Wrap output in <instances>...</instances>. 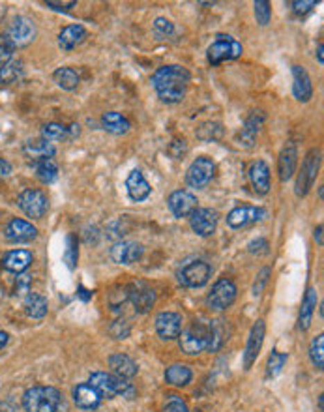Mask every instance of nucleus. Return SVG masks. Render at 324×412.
<instances>
[{"label": "nucleus", "mask_w": 324, "mask_h": 412, "mask_svg": "<svg viewBox=\"0 0 324 412\" xmlns=\"http://www.w3.org/2000/svg\"><path fill=\"white\" fill-rule=\"evenodd\" d=\"M25 313L31 318H44L49 311V304H47V298L42 296L37 293H28L25 298Z\"/></svg>", "instance_id": "473e14b6"}, {"label": "nucleus", "mask_w": 324, "mask_h": 412, "mask_svg": "<svg viewBox=\"0 0 324 412\" xmlns=\"http://www.w3.org/2000/svg\"><path fill=\"white\" fill-rule=\"evenodd\" d=\"M109 368H111L112 375H117V377L124 379V381L133 379L139 371L137 363L133 362L130 356L122 354V352H117V354L109 356Z\"/></svg>", "instance_id": "cd10ccee"}, {"label": "nucleus", "mask_w": 324, "mask_h": 412, "mask_svg": "<svg viewBox=\"0 0 324 412\" xmlns=\"http://www.w3.org/2000/svg\"><path fill=\"white\" fill-rule=\"evenodd\" d=\"M167 205L175 218H187L197 210V197L186 189H176L169 195Z\"/></svg>", "instance_id": "4468645a"}, {"label": "nucleus", "mask_w": 324, "mask_h": 412, "mask_svg": "<svg viewBox=\"0 0 324 412\" xmlns=\"http://www.w3.org/2000/svg\"><path fill=\"white\" fill-rule=\"evenodd\" d=\"M53 79L58 87L62 88V90H75V88L79 87V74L75 71L74 68H58L53 74Z\"/></svg>", "instance_id": "f704fd0d"}, {"label": "nucleus", "mask_w": 324, "mask_h": 412, "mask_svg": "<svg viewBox=\"0 0 324 412\" xmlns=\"http://www.w3.org/2000/svg\"><path fill=\"white\" fill-rule=\"evenodd\" d=\"M293 94L294 98L302 103H306L313 98L312 77L302 66H293Z\"/></svg>", "instance_id": "b1692460"}, {"label": "nucleus", "mask_w": 324, "mask_h": 412, "mask_svg": "<svg viewBox=\"0 0 324 412\" xmlns=\"http://www.w3.org/2000/svg\"><path fill=\"white\" fill-rule=\"evenodd\" d=\"M237 285L232 283L231 280L227 277H221L214 283L212 291L208 293V298H206V304L210 309H216V311H225L227 307L232 306V302L237 300Z\"/></svg>", "instance_id": "6e6552de"}, {"label": "nucleus", "mask_w": 324, "mask_h": 412, "mask_svg": "<svg viewBox=\"0 0 324 412\" xmlns=\"http://www.w3.org/2000/svg\"><path fill=\"white\" fill-rule=\"evenodd\" d=\"M296 163H298V150H296V144H285V148L281 150L280 160H278V171H280L281 182H287L293 178L294 171H296Z\"/></svg>", "instance_id": "393cba45"}, {"label": "nucleus", "mask_w": 324, "mask_h": 412, "mask_svg": "<svg viewBox=\"0 0 324 412\" xmlns=\"http://www.w3.org/2000/svg\"><path fill=\"white\" fill-rule=\"evenodd\" d=\"M180 349L189 356L201 354L208 350V343H210V325H203L195 320L194 325L189 326L186 332H182L180 336Z\"/></svg>", "instance_id": "20e7f679"}, {"label": "nucleus", "mask_w": 324, "mask_h": 412, "mask_svg": "<svg viewBox=\"0 0 324 412\" xmlns=\"http://www.w3.org/2000/svg\"><path fill=\"white\" fill-rule=\"evenodd\" d=\"M323 51H324V45L323 44H318V47H317V60H318V64H321V66H323V64H324Z\"/></svg>", "instance_id": "4d7b16f0"}, {"label": "nucleus", "mask_w": 324, "mask_h": 412, "mask_svg": "<svg viewBox=\"0 0 324 412\" xmlns=\"http://www.w3.org/2000/svg\"><path fill=\"white\" fill-rule=\"evenodd\" d=\"M144 253V248L139 242H119L112 246L111 259L119 264H133Z\"/></svg>", "instance_id": "6ab92c4d"}, {"label": "nucleus", "mask_w": 324, "mask_h": 412, "mask_svg": "<svg viewBox=\"0 0 324 412\" xmlns=\"http://www.w3.org/2000/svg\"><path fill=\"white\" fill-rule=\"evenodd\" d=\"M266 248H268V242H266L264 238H259V240L250 243L251 253H266V251H268Z\"/></svg>", "instance_id": "3c124183"}, {"label": "nucleus", "mask_w": 324, "mask_h": 412, "mask_svg": "<svg viewBox=\"0 0 324 412\" xmlns=\"http://www.w3.org/2000/svg\"><path fill=\"white\" fill-rule=\"evenodd\" d=\"M77 257H79V250H77V240L74 237H68V248L64 253V261L68 262L69 268H75L77 264Z\"/></svg>", "instance_id": "49530a36"}, {"label": "nucleus", "mask_w": 324, "mask_h": 412, "mask_svg": "<svg viewBox=\"0 0 324 412\" xmlns=\"http://www.w3.org/2000/svg\"><path fill=\"white\" fill-rule=\"evenodd\" d=\"M264 218H266V210L261 208V206H237V208H232L231 212L227 214V225L231 229H242V227L257 223V221H261Z\"/></svg>", "instance_id": "f8f14e48"}, {"label": "nucleus", "mask_w": 324, "mask_h": 412, "mask_svg": "<svg viewBox=\"0 0 324 412\" xmlns=\"http://www.w3.org/2000/svg\"><path fill=\"white\" fill-rule=\"evenodd\" d=\"M126 187H128V195H130L131 200L135 203H141V200L148 199L150 194H152V187L146 182V178L143 176L141 171H131L128 175V180H126Z\"/></svg>", "instance_id": "a878e982"}, {"label": "nucleus", "mask_w": 324, "mask_h": 412, "mask_svg": "<svg viewBox=\"0 0 324 412\" xmlns=\"http://www.w3.org/2000/svg\"><path fill=\"white\" fill-rule=\"evenodd\" d=\"M34 171H36V178L42 184H53L58 178V165L53 160L34 162Z\"/></svg>", "instance_id": "72a5a7b5"}, {"label": "nucleus", "mask_w": 324, "mask_h": 412, "mask_svg": "<svg viewBox=\"0 0 324 412\" xmlns=\"http://www.w3.org/2000/svg\"><path fill=\"white\" fill-rule=\"evenodd\" d=\"M128 300L137 313H146L156 302V293L144 281H133L128 285Z\"/></svg>", "instance_id": "ddd939ff"}, {"label": "nucleus", "mask_w": 324, "mask_h": 412, "mask_svg": "<svg viewBox=\"0 0 324 412\" xmlns=\"http://www.w3.org/2000/svg\"><path fill=\"white\" fill-rule=\"evenodd\" d=\"M250 182L257 195H266L270 191V169L264 160H257L251 163Z\"/></svg>", "instance_id": "4be33fe9"}, {"label": "nucleus", "mask_w": 324, "mask_h": 412, "mask_svg": "<svg viewBox=\"0 0 324 412\" xmlns=\"http://www.w3.org/2000/svg\"><path fill=\"white\" fill-rule=\"evenodd\" d=\"M74 403L81 411H96L101 403V395L88 382H83L74 388Z\"/></svg>", "instance_id": "412c9836"}, {"label": "nucleus", "mask_w": 324, "mask_h": 412, "mask_svg": "<svg viewBox=\"0 0 324 412\" xmlns=\"http://www.w3.org/2000/svg\"><path fill=\"white\" fill-rule=\"evenodd\" d=\"M264 120H266V117H264V112L262 111L251 112L250 117H248V120H246V124H244L242 131H240V137H238L240 143L238 144H242L246 148H251V146L255 144L257 135H259V131H261Z\"/></svg>", "instance_id": "aec40b11"}, {"label": "nucleus", "mask_w": 324, "mask_h": 412, "mask_svg": "<svg viewBox=\"0 0 324 412\" xmlns=\"http://www.w3.org/2000/svg\"><path fill=\"white\" fill-rule=\"evenodd\" d=\"M4 237L10 242H31L37 237V229L32 223L25 221V219L13 218L4 229Z\"/></svg>", "instance_id": "a211bd4d"}, {"label": "nucleus", "mask_w": 324, "mask_h": 412, "mask_svg": "<svg viewBox=\"0 0 324 412\" xmlns=\"http://www.w3.org/2000/svg\"><path fill=\"white\" fill-rule=\"evenodd\" d=\"M88 384L100 393L101 400L107 397V400H112L117 395H122V397H133L135 393V388L131 386L130 381H124L120 379L117 375L105 373V371H94L88 379Z\"/></svg>", "instance_id": "f03ea898"}, {"label": "nucleus", "mask_w": 324, "mask_h": 412, "mask_svg": "<svg viewBox=\"0 0 324 412\" xmlns=\"http://www.w3.org/2000/svg\"><path fill=\"white\" fill-rule=\"evenodd\" d=\"M214 171H216V163H214L210 157H206V156L197 157V160L189 165V169H187V173H186L187 186L197 187V189L208 186V182L214 178Z\"/></svg>", "instance_id": "9b49d317"}, {"label": "nucleus", "mask_w": 324, "mask_h": 412, "mask_svg": "<svg viewBox=\"0 0 324 412\" xmlns=\"http://www.w3.org/2000/svg\"><path fill=\"white\" fill-rule=\"evenodd\" d=\"M17 206L32 219H42L49 208L47 195L42 189H25L17 197Z\"/></svg>", "instance_id": "1a4fd4ad"}, {"label": "nucleus", "mask_w": 324, "mask_h": 412, "mask_svg": "<svg viewBox=\"0 0 324 412\" xmlns=\"http://www.w3.org/2000/svg\"><path fill=\"white\" fill-rule=\"evenodd\" d=\"M323 195H324V189H323V186H321V187H318V197L323 199Z\"/></svg>", "instance_id": "13d9d810"}, {"label": "nucleus", "mask_w": 324, "mask_h": 412, "mask_svg": "<svg viewBox=\"0 0 324 412\" xmlns=\"http://www.w3.org/2000/svg\"><path fill=\"white\" fill-rule=\"evenodd\" d=\"M264 332H266L264 320L259 318L251 328L250 337H248V345H246V352H244V369H251V366L255 363L257 356L262 349V343H264Z\"/></svg>", "instance_id": "dca6fc26"}, {"label": "nucleus", "mask_w": 324, "mask_h": 412, "mask_svg": "<svg viewBox=\"0 0 324 412\" xmlns=\"http://www.w3.org/2000/svg\"><path fill=\"white\" fill-rule=\"evenodd\" d=\"M210 275H212V268H210L208 262L194 261L178 272V281L187 289H199L205 287L210 280Z\"/></svg>", "instance_id": "9d476101"}, {"label": "nucleus", "mask_w": 324, "mask_h": 412, "mask_svg": "<svg viewBox=\"0 0 324 412\" xmlns=\"http://www.w3.org/2000/svg\"><path fill=\"white\" fill-rule=\"evenodd\" d=\"M101 126H103V130L112 133V135H124L128 133L131 128V122L126 119L124 114H120L117 111H109L103 112V117H101Z\"/></svg>", "instance_id": "7c9ffc66"}, {"label": "nucleus", "mask_w": 324, "mask_h": 412, "mask_svg": "<svg viewBox=\"0 0 324 412\" xmlns=\"http://www.w3.org/2000/svg\"><path fill=\"white\" fill-rule=\"evenodd\" d=\"M23 74H25V64L21 60H12V62H8L6 66L0 68V85L17 83L23 77Z\"/></svg>", "instance_id": "c9c22d12"}, {"label": "nucleus", "mask_w": 324, "mask_h": 412, "mask_svg": "<svg viewBox=\"0 0 324 412\" xmlns=\"http://www.w3.org/2000/svg\"><path fill=\"white\" fill-rule=\"evenodd\" d=\"M13 53H15V47L10 44V40L6 37V34H4V36H0V68H2V66H6L8 62H12Z\"/></svg>", "instance_id": "37998d69"}, {"label": "nucleus", "mask_w": 324, "mask_h": 412, "mask_svg": "<svg viewBox=\"0 0 324 412\" xmlns=\"http://www.w3.org/2000/svg\"><path fill=\"white\" fill-rule=\"evenodd\" d=\"M197 137L205 143H212L223 137V126L219 122H205L197 128Z\"/></svg>", "instance_id": "e433bc0d"}, {"label": "nucleus", "mask_w": 324, "mask_h": 412, "mask_svg": "<svg viewBox=\"0 0 324 412\" xmlns=\"http://www.w3.org/2000/svg\"><path fill=\"white\" fill-rule=\"evenodd\" d=\"M175 32V25L169 21V19L165 17H157L156 21H154V34H156L160 40H163V37H169L171 34Z\"/></svg>", "instance_id": "c03bdc74"}, {"label": "nucleus", "mask_w": 324, "mask_h": 412, "mask_svg": "<svg viewBox=\"0 0 324 412\" xmlns=\"http://www.w3.org/2000/svg\"><path fill=\"white\" fill-rule=\"evenodd\" d=\"M318 167H321V150H309L306 160L302 163V169H300L298 180H296V195L298 197H306L307 191L312 189L315 180H317Z\"/></svg>", "instance_id": "0eeeda50"}, {"label": "nucleus", "mask_w": 324, "mask_h": 412, "mask_svg": "<svg viewBox=\"0 0 324 412\" xmlns=\"http://www.w3.org/2000/svg\"><path fill=\"white\" fill-rule=\"evenodd\" d=\"M19 281H21V283H19L17 287V291H23V293H28V285H31V277H28V275H21V277H19ZM21 293V294H23Z\"/></svg>", "instance_id": "864d4df0"}, {"label": "nucleus", "mask_w": 324, "mask_h": 412, "mask_svg": "<svg viewBox=\"0 0 324 412\" xmlns=\"http://www.w3.org/2000/svg\"><path fill=\"white\" fill-rule=\"evenodd\" d=\"M156 332L165 341L178 339L182 334V317L175 311H162L156 317Z\"/></svg>", "instance_id": "f3484780"}, {"label": "nucleus", "mask_w": 324, "mask_h": 412, "mask_svg": "<svg viewBox=\"0 0 324 412\" xmlns=\"http://www.w3.org/2000/svg\"><path fill=\"white\" fill-rule=\"evenodd\" d=\"M8 341H10V336H8V332H0V349H2V347H6Z\"/></svg>", "instance_id": "6e6d98bb"}, {"label": "nucleus", "mask_w": 324, "mask_h": 412, "mask_svg": "<svg viewBox=\"0 0 324 412\" xmlns=\"http://www.w3.org/2000/svg\"><path fill=\"white\" fill-rule=\"evenodd\" d=\"M32 261H34V255L28 250H13L2 257L0 264H2V268L12 274H23L31 266Z\"/></svg>", "instance_id": "5701e85b"}, {"label": "nucleus", "mask_w": 324, "mask_h": 412, "mask_svg": "<svg viewBox=\"0 0 324 412\" xmlns=\"http://www.w3.org/2000/svg\"><path fill=\"white\" fill-rule=\"evenodd\" d=\"M313 237H315V240H317L318 246H323V225H318L317 229H315Z\"/></svg>", "instance_id": "5fc2aeb1"}, {"label": "nucleus", "mask_w": 324, "mask_h": 412, "mask_svg": "<svg viewBox=\"0 0 324 412\" xmlns=\"http://www.w3.org/2000/svg\"><path fill=\"white\" fill-rule=\"evenodd\" d=\"M26 157H31L32 162H40V160H53L55 156V144L42 139H28L23 146Z\"/></svg>", "instance_id": "bb28decb"}, {"label": "nucleus", "mask_w": 324, "mask_h": 412, "mask_svg": "<svg viewBox=\"0 0 324 412\" xmlns=\"http://www.w3.org/2000/svg\"><path fill=\"white\" fill-rule=\"evenodd\" d=\"M268 275H270V268H262L261 272H259L255 283H253V294H255V296H259V294L264 291L266 283H268Z\"/></svg>", "instance_id": "de8ad7c7"}, {"label": "nucleus", "mask_w": 324, "mask_h": 412, "mask_svg": "<svg viewBox=\"0 0 324 412\" xmlns=\"http://www.w3.org/2000/svg\"><path fill=\"white\" fill-rule=\"evenodd\" d=\"M45 4L49 8H53V10H58V12H68V10L77 6V2H53V0L45 2Z\"/></svg>", "instance_id": "8fccbe9b"}, {"label": "nucleus", "mask_w": 324, "mask_h": 412, "mask_svg": "<svg viewBox=\"0 0 324 412\" xmlns=\"http://www.w3.org/2000/svg\"><path fill=\"white\" fill-rule=\"evenodd\" d=\"M189 225L195 234L199 237H212L218 227V212L212 208H197L189 216Z\"/></svg>", "instance_id": "2eb2a0df"}, {"label": "nucleus", "mask_w": 324, "mask_h": 412, "mask_svg": "<svg viewBox=\"0 0 324 412\" xmlns=\"http://www.w3.org/2000/svg\"><path fill=\"white\" fill-rule=\"evenodd\" d=\"M291 6H293V12L296 15H306V13H309L313 8L317 6V2H313V0H309V2H300V0H296Z\"/></svg>", "instance_id": "09e8293b"}, {"label": "nucleus", "mask_w": 324, "mask_h": 412, "mask_svg": "<svg viewBox=\"0 0 324 412\" xmlns=\"http://www.w3.org/2000/svg\"><path fill=\"white\" fill-rule=\"evenodd\" d=\"M60 401V392L53 386H32L23 393V409L26 412H56Z\"/></svg>", "instance_id": "7ed1b4c3"}, {"label": "nucleus", "mask_w": 324, "mask_h": 412, "mask_svg": "<svg viewBox=\"0 0 324 412\" xmlns=\"http://www.w3.org/2000/svg\"><path fill=\"white\" fill-rule=\"evenodd\" d=\"M10 175H12V163L4 160V157H0V180Z\"/></svg>", "instance_id": "603ef678"}, {"label": "nucleus", "mask_w": 324, "mask_h": 412, "mask_svg": "<svg viewBox=\"0 0 324 412\" xmlns=\"http://www.w3.org/2000/svg\"><path fill=\"white\" fill-rule=\"evenodd\" d=\"M189 81H191L189 71L184 66H178V64L162 66L154 71L152 79H150L157 98L163 103H178V101L184 100Z\"/></svg>", "instance_id": "f257e3e1"}, {"label": "nucleus", "mask_w": 324, "mask_h": 412, "mask_svg": "<svg viewBox=\"0 0 324 412\" xmlns=\"http://www.w3.org/2000/svg\"><path fill=\"white\" fill-rule=\"evenodd\" d=\"M163 412H189L186 401L182 400L180 395H169V400L165 401Z\"/></svg>", "instance_id": "a18cd8bd"}, {"label": "nucleus", "mask_w": 324, "mask_h": 412, "mask_svg": "<svg viewBox=\"0 0 324 412\" xmlns=\"http://www.w3.org/2000/svg\"><path fill=\"white\" fill-rule=\"evenodd\" d=\"M309 358H312L313 366L317 369H323L324 366V336H317L309 345Z\"/></svg>", "instance_id": "ea45409f"}, {"label": "nucleus", "mask_w": 324, "mask_h": 412, "mask_svg": "<svg viewBox=\"0 0 324 412\" xmlns=\"http://www.w3.org/2000/svg\"><path fill=\"white\" fill-rule=\"evenodd\" d=\"M191 379H194V373H191V369L187 368V366H184V363H173V366L167 368V371H165V381H167V384H171V386H186V384L191 382Z\"/></svg>", "instance_id": "2f4dec72"}, {"label": "nucleus", "mask_w": 324, "mask_h": 412, "mask_svg": "<svg viewBox=\"0 0 324 412\" xmlns=\"http://www.w3.org/2000/svg\"><path fill=\"white\" fill-rule=\"evenodd\" d=\"M37 34L36 23L32 21L31 17H25V15H17L13 19L10 26H8L6 37L10 40V44L17 49V47H26L34 42V37Z\"/></svg>", "instance_id": "423d86ee"}, {"label": "nucleus", "mask_w": 324, "mask_h": 412, "mask_svg": "<svg viewBox=\"0 0 324 412\" xmlns=\"http://www.w3.org/2000/svg\"><path fill=\"white\" fill-rule=\"evenodd\" d=\"M197 412H201V411H197Z\"/></svg>", "instance_id": "bf43d9fd"}, {"label": "nucleus", "mask_w": 324, "mask_h": 412, "mask_svg": "<svg viewBox=\"0 0 324 412\" xmlns=\"http://www.w3.org/2000/svg\"><path fill=\"white\" fill-rule=\"evenodd\" d=\"M42 137L49 143H55V141H66L69 139V131L66 126L58 124V122H51V124H45L44 130H42Z\"/></svg>", "instance_id": "4c0bfd02"}, {"label": "nucleus", "mask_w": 324, "mask_h": 412, "mask_svg": "<svg viewBox=\"0 0 324 412\" xmlns=\"http://www.w3.org/2000/svg\"><path fill=\"white\" fill-rule=\"evenodd\" d=\"M221 323H223V320H214L212 325H210V343H208V350H210V352L218 350L225 341V332Z\"/></svg>", "instance_id": "a19ab883"}, {"label": "nucleus", "mask_w": 324, "mask_h": 412, "mask_svg": "<svg viewBox=\"0 0 324 412\" xmlns=\"http://www.w3.org/2000/svg\"><path fill=\"white\" fill-rule=\"evenodd\" d=\"M317 291L313 287H309L307 289L306 296H304V300H302V307H300L298 315V326L302 332L309 330L313 320V313H315V307H317Z\"/></svg>", "instance_id": "c756f323"}, {"label": "nucleus", "mask_w": 324, "mask_h": 412, "mask_svg": "<svg viewBox=\"0 0 324 412\" xmlns=\"http://www.w3.org/2000/svg\"><path fill=\"white\" fill-rule=\"evenodd\" d=\"M255 19L257 23L261 26H266L270 23V19H272V8H270L268 0H257L255 4Z\"/></svg>", "instance_id": "79ce46f5"}, {"label": "nucleus", "mask_w": 324, "mask_h": 412, "mask_svg": "<svg viewBox=\"0 0 324 412\" xmlns=\"http://www.w3.org/2000/svg\"><path fill=\"white\" fill-rule=\"evenodd\" d=\"M242 53L244 49L240 42H237V40L231 36L219 34L218 40H216V42L208 47V51H206V58H208V62L212 64V66H218V64L225 62V60H235V58H238Z\"/></svg>", "instance_id": "39448f33"}, {"label": "nucleus", "mask_w": 324, "mask_h": 412, "mask_svg": "<svg viewBox=\"0 0 324 412\" xmlns=\"http://www.w3.org/2000/svg\"><path fill=\"white\" fill-rule=\"evenodd\" d=\"M289 356L280 352V350H274L272 354L268 356V363H266V379H274L281 373L283 366L287 363Z\"/></svg>", "instance_id": "58836bf2"}, {"label": "nucleus", "mask_w": 324, "mask_h": 412, "mask_svg": "<svg viewBox=\"0 0 324 412\" xmlns=\"http://www.w3.org/2000/svg\"><path fill=\"white\" fill-rule=\"evenodd\" d=\"M88 32L83 25H69L58 34V45L62 51H74L77 45H81L87 40Z\"/></svg>", "instance_id": "c85d7f7f"}]
</instances>
